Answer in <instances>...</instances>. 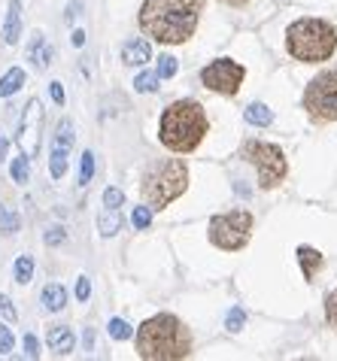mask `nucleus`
Masks as SVG:
<instances>
[{
	"label": "nucleus",
	"mask_w": 337,
	"mask_h": 361,
	"mask_svg": "<svg viewBox=\"0 0 337 361\" xmlns=\"http://www.w3.org/2000/svg\"><path fill=\"white\" fill-rule=\"evenodd\" d=\"M204 13V0H143L140 31L167 46H180L195 34L197 18Z\"/></svg>",
	"instance_id": "nucleus-1"
},
{
	"label": "nucleus",
	"mask_w": 337,
	"mask_h": 361,
	"mask_svg": "<svg viewBox=\"0 0 337 361\" xmlns=\"http://www.w3.org/2000/svg\"><path fill=\"white\" fill-rule=\"evenodd\" d=\"M137 355L146 361H180L192 355V334L171 313H158L137 328Z\"/></svg>",
	"instance_id": "nucleus-2"
},
{
	"label": "nucleus",
	"mask_w": 337,
	"mask_h": 361,
	"mask_svg": "<svg viewBox=\"0 0 337 361\" xmlns=\"http://www.w3.org/2000/svg\"><path fill=\"white\" fill-rule=\"evenodd\" d=\"M207 113L197 100H176L161 113L158 125V140L171 149V152H195L207 137Z\"/></svg>",
	"instance_id": "nucleus-3"
},
{
	"label": "nucleus",
	"mask_w": 337,
	"mask_h": 361,
	"mask_svg": "<svg viewBox=\"0 0 337 361\" xmlns=\"http://www.w3.org/2000/svg\"><path fill=\"white\" fill-rule=\"evenodd\" d=\"M286 49L295 61L304 64L329 61L337 49V31L325 18H298L286 31Z\"/></svg>",
	"instance_id": "nucleus-4"
},
{
	"label": "nucleus",
	"mask_w": 337,
	"mask_h": 361,
	"mask_svg": "<svg viewBox=\"0 0 337 361\" xmlns=\"http://www.w3.org/2000/svg\"><path fill=\"white\" fill-rule=\"evenodd\" d=\"M185 188H188L185 161H180V158H167V161L155 164L149 173L143 176L140 192H143V200L152 209H164V207H171Z\"/></svg>",
	"instance_id": "nucleus-5"
},
{
	"label": "nucleus",
	"mask_w": 337,
	"mask_h": 361,
	"mask_svg": "<svg viewBox=\"0 0 337 361\" xmlns=\"http://www.w3.org/2000/svg\"><path fill=\"white\" fill-rule=\"evenodd\" d=\"M240 158L259 170V185L264 192L276 188L286 179V173H289V161H286L283 149L274 143H264V140H246L240 149Z\"/></svg>",
	"instance_id": "nucleus-6"
},
{
	"label": "nucleus",
	"mask_w": 337,
	"mask_h": 361,
	"mask_svg": "<svg viewBox=\"0 0 337 361\" xmlns=\"http://www.w3.org/2000/svg\"><path fill=\"white\" fill-rule=\"evenodd\" d=\"M255 219L250 209H231V213H219L210 219V243L225 249V252H237L250 243Z\"/></svg>",
	"instance_id": "nucleus-7"
},
{
	"label": "nucleus",
	"mask_w": 337,
	"mask_h": 361,
	"mask_svg": "<svg viewBox=\"0 0 337 361\" xmlns=\"http://www.w3.org/2000/svg\"><path fill=\"white\" fill-rule=\"evenodd\" d=\"M304 109L316 122H337V70H325L307 85Z\"/></svg>",
	"instance_id": "nucleus-8"
},
{
	"label": "nucleus",
	"mask_w": 337,
	"mask_h": 361,
	"mask_svg": "<svg viewBox=\"0 0 337 361\" xmlns=\"http://www.w3.org/2000/svg\"><path fill=\"white\" fill-rule=\"evenodd\" d=\"M243 76H246V70L231 61V58H219V61H213V64H207L201 70V82L204 88H210V92L216 94H237V88H240L243 82Z\"/></svg>",
	"instance_id": "nucleus-9"
},
{
	"label": "nucleus",
	"mask_w": 337,
	"mask_h": 361,
	"mask_svg": "<svg viewBox=\"0 0 337 361\" xmlns=\"http://www.w3.org/2000/svg\"><path fill=\"white\" fill-rule=\"evenodd\" d=\"M18 146L27 158L39 155V146H43V104L37 97L27 100L25 113H22V125H18Z\"/></svg>",
	"instance_id": "nucleus-10"
},
{
	"label": "nucleus",
	"mask_w": 337,
	"mask_h": 361,
	"mask_svg": "<svg viewBox=\"0 0 337 361\" xmlns=\"http://www.w3.org/2000/svg\"><path fill=\"white\" fill-rule=\"evenodd\" d=\"M46 346H49V353H55V355H67L76 346V337L67 325H52L46 331Z\"/></svg>",
	"instance_id": "nucleus-11"
},
{
	"label": "nucleus",
	"mask_w": 337,
	"mask_h": 361,
	"mask_svg": "<svg viewBox=\"0 0 337 361\" xmlns=\"http://www.w3.org/2000/svg\"><path fill=\"white\" fill-rule=\"evenodd\" d=\"M152 58V46H149V39H128V43L122 46V64L128 67H140L146 64Z\"/></svg>",
	"instance_id": "nucleus-12"
},
{
	"label": "nucleus",
	"mask_w": 337,
	"mask_h": 361,
	"mask_svg": "<svg viewBox=\"0 0 337 361\" xmlns=\"http://www.w3.org/2000/svg\"><path fill=\"white\" fill-rule=\"evenodd\" d=\"M52 58H55V49L46 46L43 34H34L31 37V46H27V61H34L37 70H46L49 64H52Z\"/></svg>",
	"instance_id": "nucleus-13"
},
{
	"label": "nucleus",
	"mask_w": 337,
	"mask_h": 361,
	"mask_svg": "<svg viewBox=\"0 0 337 361\" xmlns=\"http://www.w3.org/2000/svg\"><path fill=\"white\" fill-rule=\"evenodd\" d=\"M22 37V0H9V13H6V25H4V39L9 46L18 43Z\"/></svg>",
	"instance_id": "nucleus-14"
},
{
	"label": "nucleus",
	"mask_w": 337,
	"mask_h": 361,
	"mask_svg": "<svg viewBox=\"0 0 337 361\" xmlns=\"http://www.w3.org/2000/svg\"><path fill=\"white\" fill-rule=\"evenodd\" d=\"M43 307L49 310V313H61V310L67 307V292H64V286H58V283L43 286Z\"/></svg>",
	"instance_id": "nucleus-15"
},
{
	"label": "nucleus",
	"mask_w": 337,
	"mask_h": 361,
	"mask_svg": "<svg viewBox=\"0 0 337 361\" xmlns=\"http://www.w3.org/2000/svg\"><path fill=\"white\" fill-rule=\"evenodd\" d=\"M298 262H301V270H304V279H313L316 270L325 264V258H322V252H316L313 246H301L298 249Z\"/></svg>",
	"instance_id": "nucleus-16"
},
{
	"label": "nucleus",
	"mask_w": 337,
	"mask_h": 361,
	"mask_svg": "<svg viewBox=\"0 0 337 361\" xmlns=\"http://www.w3.org/2000/svg\"><path fill=\"white\" fill-rule=\"evenodd\" d=\"M122 225H125V219H122V213H118V209H110V207H106L104 213L97 216V231H101L104 237L118 234V231H122Z\"/></svg>",
	"instance_id": "nucleus-17"
},
{
	"label": "nucleus",
	"mask_w": 337,
	"mask_h": 361,
	"mask_svg": "<svg viewBox=\"0 0 337 361\" xmlns=\"http://www.w3.org/2000/svg\"><path fill=\"white\" fill-rule=\"evenodd\" d=\"M22 85H25V70L22 67H13V70H6L4 79H0V94L9 97V94H16Z\"/></svg>",
	"instance_id": "nucleus-18"
},
{
	"label": "nucleus",
	"mask_w": 337,
	"mask_h": 361,
	"mask_svg": "<svg viewBox=\"0 0 337 361\" xmlns=\"http://www.w3.org/2000/svg\"><path fill=\"white\" fill-rule=\"evenodd\" d=\"M243 116H246V122L255 125V128H267V125L274 122V113H271V109H267L264 104H250Z\"/></svg>",
	"instance_id": "nucleus-19"
},
{
	"label": "nucleus",
	"mask_w": 337,
	"mask_h": 361,
	"mask_svg": "<svg viewBox=\"0 0 337 361\" xmlns=\"http://www.w3.org/2000/svg\"><path fill=\"white\" fill-rule=\"evenodd\" d=\"M49 173H52V179H61L67 173V149L64 146H55V152L49 155Z\"/></svg>",
	"instance_id": "nucleus-20"
},
{
	"label": "nucleus",
	"mask_w": 337,
	"mask_h": 361,
	"mask_svg": "<svg viewBox=\"0 0 337 361\" xmlns=\"http://www.w3.org/2000/svg\"><path fill=\"white\" fill-rule=\"evenodd\" d=\"M13 274H16V283L27 286V283H31V276H34V258H31V255H22V258L16 262Z\"/></svg>",
	"instance_id": "nucleus-21"
},
{
	"label": "nucleus",
	"mask_w": 337,
	"mask_h": 361,
	"mask_svg": "<svg viewBox=\"0 0 337 361\" xmlns=\"http://www.w3.org/2000/svg\"><path fill=\"white\" fill-rule=\"evenodd\" d=\"M158 73H152V70H146V73H140L134 79V88L137 92H143V94H152V92H158Z\"/></svg>",
	"instance_id": "nucleus-22"
},
{
	"label": "nucleus",
	"mask_w": 337,
	"mask_h": 361,
	"mask_svg": "<svg viewBox=\"0 0 337 361\" xmlns=\"http://www.w3.org/2000/svg\"><path fill=\"white\" fill-rule=\"evenodd\" d=\"M27 161H31V158H27L25 152H22V158H16V161H13V179H16V183H27V179H31V164H27Z\"/></svg>",
	"instance_id": "nucleus-23"
},
{
	"label": "nucleus",
	"mask_w": 337,
	"mask_h": 361,
	"mask_svg": "<svg viewBox=\"0 0 337 361\" xmlns=\"http://www.w3.org/2000/svg\"><path fill=\"white\" fill-rule=\"evenodd\" d=\"M176 70H180V61H176L173 55H161V58H158V70H155V73L161 76V79L176 76Z\"/></svg>",
	"instance_id": "nucleus-24"
},
{
	"label": "nucleus",
	"mask_w": 337,
	"mask_h": 361,
	"mask_svg": "<svg viewBox=\"0 0 337 361\" xmlns=\"http://www.w3.org/2000/svg\"><path fill=\"white\" fill-rule=\"evenodd\" d=\"M94 176V152L82 155V167H79V185H88Z\"/></svg>",
	"instance_id": "nucleus-25"
},
{
	"label": "nucleus",
	"mask_w": 337,
	"mask_h": 361,
	"mask_svg": "<svg viewBox=\"0 0 337 361\" xmlns=\"http://www.w3.org/2000/svg\"><path fill=\"white\" fill-rule=\"evenodd\" d=\"M73 143V125L71 122H67V118H64V122L61 125H58V134H55V146H71Z\"/></svg>",
	"instance_id": "nucleus-26"
},
{
	"label": "nucleus",
	"mask_w": 337,
	"mask_h": 361,
	"mask_svg": "<svg viewBox=\"0 0 337 361\" xmlns=\"http://www.w3.org/2000/svg\"><path fill=\"white\" fill-rule=\"evenodd\" d=\"M152 225V207H137L134 209V228L137 231H146Z\"/></svg>",
	"instance_id": "nucleus-27"
},
{
	"label": "nucleus",
	"mask_w": 337,
	"mask_h": 361,
	"mask_svg": "<svg viewBox=\"0 0 337 361\" xmlns=\"http://www.w3.org/2000/svg\"><path fill=\"white\" fill-rule=\"evenodd\" d=\"M131 334H134V331H131V325H128L125 319H113V322H110V337L113 340H128Z\"/></svg>",
	"instance_id": "nucleus-28"
},
{
	"label": "nucleus",
	"mask_w": 337,
	"mask_h": 361,
	"mask_svg": "<svg viewBox=\"0 0 337 361\" xmlns=\"http://www.w3.org/2000/svg\"><path fill=\"white\" fill-rule=\"evenodd\" d=\"M325 319H329L331 328H337V288L331 295H325Z\"/></svg>",
	"instance_id": "nucleus-29"
},
{
	"label": "nucleus",
	"mask_w": 337,
	"mask_h": 361,
	"mask_svg": "<svg viewBox=\"0 0 337 361\" xmlns=\"http://www.w3.org/2000/svg\"><path fill=\"white\" fill-rule=\"evenodd\" d=\"M225 325H228V331H240L243 325H246V313L240 307H234L231 313H228V319H225Z\"/></svg>",
	"instance_id": "nucleus-30"
},
{
	"label": "nucleus",
	"mask_w": 337,
	"mask_h": 361,
	"mask_svg": "<svg viewBox=\"0 0 337 361\" xmlns=\"http://www.w3.org/2000/svg\"><path fill=\"white\" fill-rule=\"evenodd\" d=\"M122 200H125L122 188H106V192H104V207H110V209H118V207H122Z\"/></svg>",
	"instance_id": "nucleus-31"
},
{
	"label": "nucleus",
	"mask_w": 337,
	"mask_h": 361,
	"mask_svg": "<svg viewBox=\"0 0 337 361\" xmlns=\"http://www.w3.org/2000/svg\"><path fill=\"white\" fill-rule=\"evenodd\" d=\"M13 343H16V340H13V331H9L6 325H0V355H9V353H13Z\"/></svg>",
	"instance_id": "nucleus-32"
},
{
	"label": "nucleus",
	"mask_w": 337,
	"mask_h": 361,
	"mask_svg": "<svg viewBox=\"0 0 337 361\" xmlns=\"http://www.w3.org/2000/svg\"><path fill=\"white\" fill-rule=\"evenodd\" d=\"M22 346H25V355L27 358H39V353H37V337L34 334H25L22 337Z\"/></svg>",
	"instance_id": "nucleus-33"
},
{
	"label": "nucleus",
	"mask_w": 337,
	"mask_h": 361,
	"mask_svg": "<svg viewBox=\"0 0 337 361\" xmlns=\"http://www.w3.org/2000/svg\"><path fill=\"white\" fill-rule=\"evenodd\" d=\"M88 295H92V283H88V276H79V283H76V300H88Z\"/></svg>",
	"instance_id": "nucleus-34"
},
{
	"label": "nucleus",
	"mask_w": 337,
	"mask_h": 361,
	"mask_svg": "<svg viewBox=\"0 0 337 361\" xmlns=\"http://www.w3.org/2000/svg\"><path fill=\"white\" fill-rule=\"evenodd\" d=\"M0 313H4L9 322H16V310H13V300H9L6 295H0Z\"/></svg>",
	"instance_id": "nucleus-35"
},
{
	"label": "nucleus",
	"mask_w": 337,
	"mask_h": 361,
	"mask_svg": "<svg viewBox=\"0 0 337 361\" xmlns=\"http://www.w3.org/2000/svg\"><path fill=\"white\" fill-rule=\"evenodd\" d=\"M64 237H67V234H64V228H49V231H46V243H49V246L61 243Z\"/></svg>",
	"instance_id": "nucleus-36"
},
{
	"label": "nucleus",
	"mask_w": 337,
	"mask_h": 361,
	"mask_svg": "<svg viewBox=\"0 0 337 361\" xmlns=\"http://www.w3.org/2000/svg\"><path fill=\"white\" fill-rule=\"evenodd\" d=\"M0 225H4L6 234H16V228H18V216H4V219H0Z\"/></svg>",
	"instance_id": "nucleus-37"
},
{
	"label": "nucleus",
	"mask_w": 337,
	"mask_h": 361,
	"mask_svg": "<svg viewBox=\"0 0 337 361\" xmlns=\"http://www.w3.org/2000/svg\"><path fill=\"white\" fill-rule=\"evenodd\" d=\"M49 92H52V100H55L58 106L64 104V88H61V82H52V85H49Z\"/></svg>",
	"instance_id": "nucleus-38"
},
{
	"label": "nucleus",
	"mask_w": 337,
	"mask_h": 361,
	"mask_svg": "<svg viewBox=\"0 0 337 361\" xmlns=\"http://www.w3.org/2000/svg\"><path fill=\"white\" fill-rule=\"evenodd\" d=\"M79 9H82V4H79V0H76V4L67 6V22H73V18L79 16Z\"/></svg>",
	"instance_id": "nucleus-39"
},
{
	"label": "nucleus",
	"mask_w": 337,
	"mask_h": 361,
	"mask_svg": "<svg viewBox=\"0 0 337 361\" xmlns=\"http://www.w3.org/2000/svg\"><path fill=\"white\" fill-rule=\"evenodd\" d=\"M6 152H9V140H6V137H0V161L6 158Z\"/></svg>",
	"instance_id": "nucleus-40"
},
{
	"label": "nucleus",
	"mask_w": 337,
	"mask_h": 361,
	"mask_svg": "<svg viewBox=\"0 0 337 361\" xmlns=\"http://www.w3.org/2000/svg\"><path fill=\"white\" fill-rule=\"evenodd\" d=\"M82 43H85V31H73V46L79 49Z\"/></svg>",
	"instance_id": "nucleus-41"
},
{
	"label": "nucleus",
	"mask_w": 337,
	"mask_h": 361,
	"mask_svg": "<svg viewBox=\"0 0 337 361\" xmlns=\"http://www.w3.org/2000/svg\"><path fill=\"white\" fill-rule=\"evenodd\" d=\"M222 4H228V6H243V4H250V0H222Z\"/></svg>",
	"instance_id": "nucleus-42"
},
{
	"label": "nucleus",
	"mask_w": 337,
	"mask_h": 361,
	"mask_svg": "<svg viewBox=\"0 0 337 361\" xmlns=\"http://www.w3.org/2000/svg\"><path fill=\"white\" fill-rule=\"evenodd\" d=\"M0 219H4V204H0Z\"/></svg>",
	"instance_id": "nucleus-43"
}]
</instances>
